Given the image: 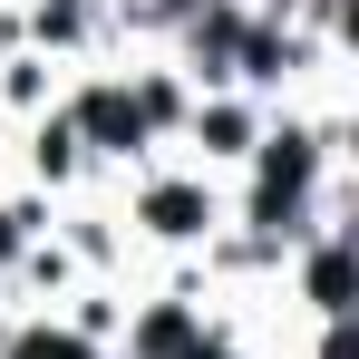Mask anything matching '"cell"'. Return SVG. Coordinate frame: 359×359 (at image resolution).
Listing matches in <instances>:
<instances>
[{
  "label": "cell",
  "instance_id": "cell-1",
  "mask_svg": "<svg viewBox=\"0 0 359 359\" xmlns=\"http://www.w3.org/2000/svg\"><path fill=\"white\" fill-rule=\"evenodd\" d=\"M78 117L97 126V136H107V146H136V117H146V107H126L117 88H97V97H88V107H78Z\"/></svg>",
  "mask_w": 359,
  "mask_h": 359
},
{
  "label": "cell",
  "instance_id": "cell-2",
  "mask_svg": "<svg viewBox=\"0 0 359 359\" xmlns=\"http://www.w3.org/2000/svg\"><path fill=\"white\" fill-rule=\"evenodd\" d=\"M146 214H156V233H194V224H204V194H194V184H165Z\"/></svg>",
  "mask_w": 359,
  "mask_h": 359
},
{
  "label": "cell",
  "instance_id": "cell-3",
  "mask_svg": "<svg viewBox=\"0 0 359 359\" xmlns=\"http://www.w3.org/2000/svg\"><path fill=\"white\" fill-rule=\"evenodd\" d=\"M20 359H88V350H78V340H29Z\"/></svg>",
  "mask_w": 359,
  "mask_h": 359
}]
</instances>
